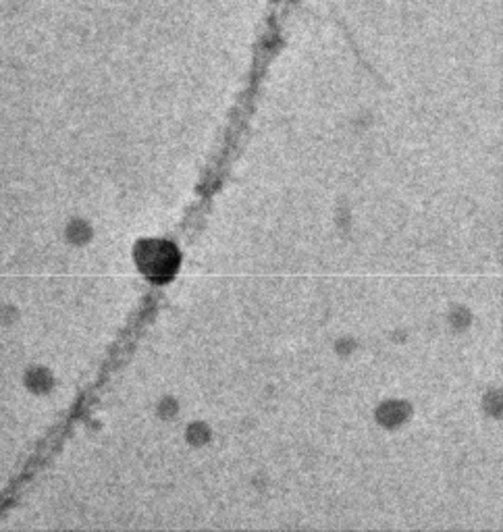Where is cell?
Returning a JSON list of instances; mask_svg holds the SVG:
<instances>
[{"label": "cell", "instance_id": "1", "mask_svg": "<svg viewBox=\"0 0 503 532\" xmlns=\"http://www.w3.org/2000/svg\"><path fill=\"white\" fill-rule=\"evenodd\" d=\"M179 263L177 250L164 242H148L139 250V265L152 279H169Z\"/></svg>", "mask_w": 503, "mask_h": 532}]
</instances>
